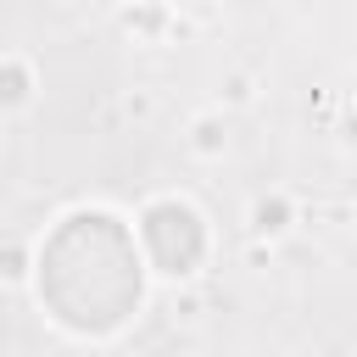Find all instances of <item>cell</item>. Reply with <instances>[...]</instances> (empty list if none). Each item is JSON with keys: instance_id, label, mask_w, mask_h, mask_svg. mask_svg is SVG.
Returning a JSON list of instances; mask_svg holds the SVG:
<instances>
[{"instance_id": "6da1fadb", "label": "cell", "mask_w": 357, "mask_h": 357, "mask_svg": "<svg viewBox=\"0 0 357 357\" xmlns=\"http://www.w3.org/2000/svg\"><path fill=\"white\" fill-rule=\"evenodd\" d=\"M195 134H201V139H195L201 151H218V128H212V123H195Z\"/></svg>"}]
</instances>
